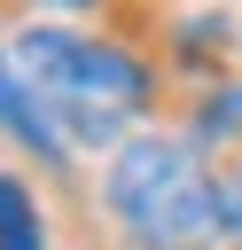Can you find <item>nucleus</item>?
Segmentation results:
<instances>
[{"mask_svg":"<svg viewBox=\"0 0 242 250\" xmlns=\"http://www.w3.org/2000/svg\"><path fill=\"white\" fill-rule=\"evenodd\" d=\"M101 211L133 250H219V180L203 172V148L180 133H125L101 156Z\"/></svg>","mask_w":242,"mask_h":250,"instance_id":"obj_2","label":"nucleus"},{"mask_svg":"<svg viewBox=\"0 0 242 250\" xmlns=\"http://www.w3.org/2000/svg\"><path fill=\"white\" fill-rule=\"evenodd\" d=\"M0 250H47V211L16 172H0Z\"/></svg>","mask_w":242,"mask_h":250,"instance_id":"obj_4","label":"nucleus"},{"mask_svg":"<svg viewBox=\"0 0 242 250\" xmlns=\"http://www.w3.org/2000/svg\"><path fill=\"white\" fill-rule=\"evenodd\" d=\"M47 8H62V16H78V8H94V0H47Z\"/></svg>","mask_w":242,"mask_h":250,"instance_id":"obj_7","label":"nucleus"},{"mask_svg":"<svg viewBox=\"0 0 242 250\" xmlns=\"http://www.w3.org/2000/svg\"><path fill=\"white\" fill-rule=\"evenodd\" d=\"M8 55L31 78V94L47 102V117L70 148H117L125 133H141L133 117L148 109V70L125 47L70 31V23H23L8 39Z\"/></svg>","mask_w":242,"mask_h":250,"instance_id":"obj_1","label":"nucleus"},{"mask_svg":"<svg viewBox=\"0 0 242 250\" xmlns=\"http://www.w3.org/2000/svg\"><path fill=\"white\" fill-rule=\"evenodd\" d=\"M0 133H8L16 148H31L39 164H55V172H70V156H78V148H70V141L55 133L47 102L31 94V78L16 70V55H8V47H0Z\"/></svg>","mask_w":242,"mask_h":250,"instance_id":"obj_3","label":"nucleus"},{"mask_svg":"<svg viewBox=\"0 0 242 250\" xmlns=\"http://www.w3.org/2000/svg\"><path fill=\"white\" fill-rule=\"evenodd\" d=\"M219 234H226V242H242V164H234V172H219Z\"/></svg>","mask_w":242,"mask_h":250,"instance_id":"obj_6","label":"nucleus"},{"mask_svg":"<svg viewBox=\"0 0 242 250\" xmlns=\"http://www.w3.org/2000/svg\"><path fill=\"white\" fill-rule=\"evenodd\" d=\"M234 148L242 141V78H226V86H211L203 94V109H195V148Z\"/></svg>","mask_w":242,"mask_h":250,"instance_id":"obj_5","label":"nucleus"}]
</instances>
